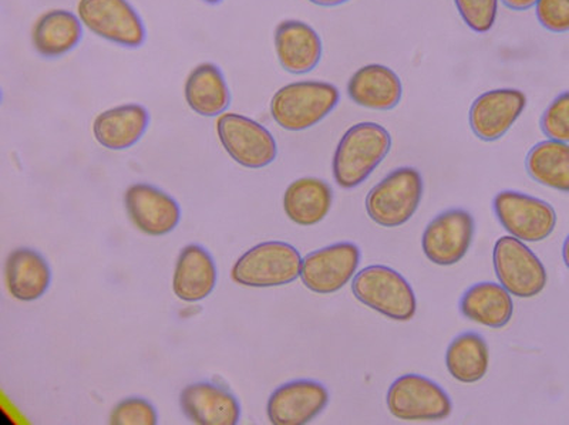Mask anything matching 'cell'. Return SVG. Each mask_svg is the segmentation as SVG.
Wrapping results in <instances>:
<instances>
[{"label":"cell","mask_w":569,"mask_h":425,"mask_svg":"<svg viewBox=\"0 0 569 425\" xmlns=\"http://www.w3.org/2000/svg\"><path fill=\"white\" fill-rule=\"evenodd\" d=\"M180 406L186 417L198 425H237L241 419L236 396L210 382L192 383L182 389Z\"/></svg>","instance_id":"cell-16"},{"label":"cell","mask_w":569,"mask_h":425,"mask_svg":"<svg viewBox=\"0 0 569 425\" xmlns=\"http://www.w3.org/2000/svg\"><path fill=\"white\" fill-rule=\"evenodd\" d=\"M391 149V135L378 123L352 125L340 139L333 156V176L340 189L363 184Z\"/></svg>","instance_id":"cell-1"},{"label":"cell","mask_w":569,"mask_h":425,"mask_svg":"<svg viewBox=\"0 0 569 425\" xmlns=\"http://www.w3.org/2000/svg\"><path fill=\"white\" fill-rule=\"evenodd\" d=\"M124 204L137 230L150 236L170 234L181 221L178 202L167 192L144 182L126 191Z\"/></svg>","instance_id":"cell-13"},{"label":"cell","mask_w":569,"mask_h":425,"mask_svg":"<svg viewBox=\"0 0 569 425\" xmlns=\"http://www.w3.org/2000/svg\"><path fill=\"white\" fill-rule=\"evenodd\" d=\"M218 272L210 252L200 245H188L176 263L172 291L181 301H204L216 290Z\"/></svg>","instance_id":"cell-19"},{"label":"cell","mask_w":569,"mask_h":425,"mask_svg":"<svg viewBox=\"0 0 569 425\" xmlns=\"http://www.w3.org/2000/svg\"><path fill=\"white\" fill-rule=\"evenodd\" d=\"M562 257H563V262H566V265L569 270V235H568L566 242H563Z\"/></svg>","instance_id":"cell-34"},{"label":"cell","mask_w":569,"mask_h":425,"mask_svg":"<svg viewBox=\"0 0 569 425\" xmlns=\"http://www.w3.org/2000/svg\"><path fill=\"white\" fill-rule=\"evenodd\" d=\"M309 2L318 4V7L332 8L347 3L349 0H309Z\"/></svg>","instance_id":"cell-33"},{"label":"cell","mask_w":569,"mask_h":425,"mask_svg":"<svg viewBox=\"0 0 569 425\" xmlns=\"http://www.w3.org/2000/svg\"><path fill=\"white\" fill-rule=\"evenodd\" d=\"M352 292L359 302L398 322H408L418 311L413 287L389 266L373 265L356 273Z\"/></svg>","instance_id":"cell-4"},{"label":"cell","mask_w":569,"mask_h":425,"mask_svg":"<svg viewBox=\"0 0 569 425\" xmlns=\"http://www.w3.org/2000/svg\"><path fill=\"white\" fill-rule=\"evenodd\" d=\"M78 12L90 32L111 43L133 49L146 42L144 23L127 0H80Z\"/></svg>","instance_id":"cell-9"},{"label":"cell","mask_w":569,"mask_h":425,"mask_svg":"<svg viewBox=\"0 0 569 425\" xmlns=\"http://www.w3.org/2000/svg\"><path fill=\"white\" fill-rule=\"evenodd\" d=\"M276 50L287 72L305 74L312 72L322 59V40L308 23L283 20L276 29Z\"/></svg>","instance_id":"cell-17"},{"label":"cell","mask_w":569,"mask_h":425,"mask_svg":"<svg viewBox=\"0 0 569 425\" xmlns=\"http://www.w3.org/2000/svg\"><path fill=\"white\" fill-rule=\"evenodd\" d=\"M423 196V179L418 170L403 166L391 171L366 199L370 220L385 227H398L418 211Z\"/></svg>","instance_id":"cell-5"},{"label":"cell","mask_w":569,"mask_h":425,"mask_svg":"<svg viewBox=\"0 0 569 425\" xmlns=\"http://www.w3.org/2000/svg\"><path fill=\"white\" fill-rule=\"evenodd\" d=\"M495 212L512 236L526 242L547 240L556 230L557 214L548 202L517 191L496 195Z\"/></svg>","instance_id":"cell-10"},{"label":"cell","mask_w":569,"mask_h":425,"mask_svg":"<svg viewBox=\"0 0 569 425\" xmlns=\"http://www.w3.org/2000/svg\"><path fill=\"white\" fill-rule=\"evenodd\" d=\"M348 94L362 108L388 111L400 103L403 85L399 75L388 65L368 64L350 78Z\"/></svg>","instance_id":"cell-21"},{"label":"cell","mask_w":569,"mask_h":425,"mask_svg":"<svg viewBox=\"0 0 569 425\" xmlns=\"http://www.w3.org/2000/svg\"><path fill=\"white\" fill-rule=\"evenodd\" d=\"M159 416L150 402L140 397H130L117 404L111 412L110 424L113 425H156Z\"/></svg>","instance_id":"cell-29"},{"label":"cell","mask_w":569,"mask_h":425,"mask_svg":"<svg viewBox=\"0 0 569 425\" xmlns=\"http://www.w3.org/2000/svg\"><path fill=\"white\" fill-rule=\"evenodd\" d=\"M510 295L511 293L505 286L497 283H476L461 297V313L482 326L505 327L515 313V303Z\"/></svg>","instance_id":"cell-24"},{"label":"cell","mask_w":569,"mask_h":425,"mask_svg":"<svg viewBox=\"0 0 569 425\" xmlns=\"http://www.w3.org/2000/svg\"><path fill=\"white\" fill-rule=\"evenodd\" d=\"M187 104L202 118H217L231 104L230 88L221 69L213 63L198 64L186 80Z\"/></svg>","instance_id":"cell-23"},{"label":"cell","mask_w":569,"mask_h":425,"mask_svg":"<svg viewBox=\"0 0 569 425\" xmlns=\"http://www.w3.org/2000/svg\"><path fill=\"white\" fill-rule=\"evenodd\" d=\"M150 124V114L140 104H124L96 118L93 134L104 149L123 151L139 143Z\"/></svg>","instance_id":"cell-20"},{"label":"cell","mask_w":569,"mask_h":425,"mask_svg":"<svg viewBox=\"0 0 569 425\" xmlns=\"http://www.w3.org/2000/svg\"><path fill=\"white\" fill-rule=\"evenodd\" d=\"M475 236V220L465 210L441 212L427 225L421 246L427 260L440 266L460 262L469 252Z\"/></svg>","instance_id":"cell-12"},{"label":"cell","mask_w":569,"mask_h":425,"mask_svg":"<svg viewBox=\"0 0 569 425\" xmlns=\"http://www.w3.org/2000/svg\"><path fill=\"white\" fill-rule=\"evenodd\" d=\"M4 281L10 296L20 302H34L49 291L52 271L40 252L18 247L4 263Z\"/></svg>","instance_id":"cell-18"},{"label":"cell","mask_w":569,"mask_h":425,"mask_svg":"<svg viewBox=\"0 0 569 425\" xmlns=\"http://www.w3.org/2000/svg\"><path fill=\"white\" fill-rule=\"evenodd\" d=\"M537 19L552 33L569 32V0H538Z\"/></svg>","instance_id":"cell-31"},{"label":"cell","mask_w":569,"mask_h":425,"mask_svg":"<svg viewBox=\"0 0 569 425\" xmlns=\"http://www.w3.org/2000/svg\"><path fill=\"white\" fill-rule=\"evenodd\" d=\"M527 105L526 94L517 89L486 91L475 100L469 114L472 133L482 141L500 140Z\"/></svg>","instance_id":"cell-14"},{"label":"cell","mask_w":569,"mask_h":425,"mask_svg":"<svg viewBox=\"0 0 569 425\" xmlns=\"http://www.w3.org/2000/svg\"><path fill=\"white\" fill-rule=\"evenodd\" d=\"M495 270L498 281L511 295L528 298L540 295L547 286V271L540 257L516 236L496 242Z\"/></svg>","instance_id":"cell-8"},{"label":"cell","mask_w":569,"mask_h":425,"mask_svg":"<svg viewBox=\"0 0 569 425\" xmlns=\"http://www.w3.org/2000/svg\"><path fill=\"white\" fill-rule=\"evenodd\" d=\"M360 250L352 242H339L303 257L301 280L319 295L342 290L358 272Z\"/></svg>","instance_id":"cell-11"},{"label":"cell","mask_w":569,"mask_h":425,"mask_svg":"<svg viewBox=\"0 0 569 425\" xmlns=\"http://www.w3.org/2000/svg\"><path fill=\"white\" fill-rule=\"evenodd\" d=\"M217 133L228 155L246 169H263L277 160L278 145L271 131L246 115L222 114Z\"/></svg>","instance_id":"cell-6"},{"label":"cell","mask_w":569,"mask_h":425,"mask_svg":"<svg viewBox=\"0 0 569 425\" xmlns=\"http://www.w3.org/2000/svg\"><path fill=\"white\" fill-rule=\"evenodd\" d=\"M526 166L532 180L550 189L569 192V145L547 140L533 145Z\"/></svg>","instance_id":"cell-27"},{"label":"cell","mask_w":569,"mask_h":425,"mask_svg":"<svg viewBox=\"0 0 569 425\" xmlns=\"http://www.w3.org/2000/svg\"><path fill=\"white\" fill-rule=\"evenodd\" d=\"M455 3L461 19L476 33L490 32L495 27L498 0H455Z\"/></svg>","instance_id":"cell-28"},{"label":"cell","mask_w":569,"mask_h":425,"mask_svg":"<svg viewBox=\"0 0 569 425\" xmlns=\"http://www.w3.org/2000/svg\"><path fill=\"white\" fill-rule=\"evenodd\" d=\"M388 407L406 422H436L450 416L453 404L439 384L420 374H405L391 384Z\"/></svg>","instance_id":"cell-7"},{"label":"cell","mask_w":569,"mask_h":425,"mask_svg":"<svg viewBox=\"0 0 569 425\" xmlns=\"http://www.w3.org/2000/svg\"><path fill=\"white\" fill-rule=\"evenodd\" d=\"M302 256L281 241L262 242L247 251L232 267V281L247 287L289 285L301 276Z\"/></svg>","instance_id":"cell-3"},{"label":"cell","mask_w":569,"mask_h":425,"mask_svg":"<svg viewBox=\"0 0 569 425\" xmlns=\"http://www.w3.org/2000/svg\"><path fill=\"white\" fill-rule=\"evenodd\" d=\"M204 2L210 3V4H217V3L222 2V0H204Z\"/></svg>","instance_id":"cell-35"},{"label":"cell","mask_w":569,"mask_h":425,"mask_svg":"<svg viewBox=\"0 0 569 425\" xmlns=\"http://www.w3.org/2000/svg\"><path fill=\"white\" fill-rule=\"evenodd\" d=\"M333 192L319 179H301L284 191V214L301 226H312L325 220L332 209Z\"/></svg>","instance_id":"cell-25"},{"label":"cell","mask_w":569,"mask_h":425,"mask_svg":"<svg viewBox=\"0 0 569 425\" xmlns=\"http://www.w3.org/2000/svg\"><path fill=\"white\" fill-rule=\"evenodd\" d=\"M489 344L479 333H462L447 348V371L460 383L480 382L489 371Z\"/></svg>","instance_id":"cell-26"},{"label":"cell","mask_w":569,"mask_h":425,"mask_svg":"<svg viewBox=\"0 0 569 425\" xmlns=\"http://www.w3.org/2000/svg\"><path fill=\"white\" fill-rule=\"evenodd\" d=\"M538 0H502L507 8L512 10H528L536 7Z\"/></svg>","instance_id":"cell-32"},{"label":"cell","mask_w":569,"mask_h":425,"mask_svg":"<svg viewBox=\"0 0 569 425\" xmlns=\"http://www.w3.org/2000/svg\"><path fill=\"white\" fill-rule=\"evenodd\" d=\"M340 100L337 85L319 80H303L283 85L271 101L272 119L288 131L313 128L328 118Z\"/></svg>","instance_id":"cell-2"},{"label":"cell","mask_w":569,"mask_h":425,"mask_svg":"<svg viewBox=\"0 0 569 425\" xmlns=\"http://www.w3.org/2000/svg\"><path fill=\"white\" fill-rule=\"evenodd\" d=\"M328 388L313 381H293L278 387L268 399L269 422L276 425H303L327 408Z\"/></svg>","instance_id":"cell-15"},{"label":"cell","mask_w":569,"mask_h":425,"mask_svg":"<svg viewBox=\"0 0 569 425\" xmlns=\"http://www.w3.org/2000/svg\"><path fill=\"white\" fill-rule=\"evenodd\" d=\"M541 130L550 140L569 143V91H563L553 99L543 111Z\"/></svg>","instance_id":"cell-30"},{"label":"cell","mask_w":569,"mask_h":425,"mask_svg":"<svg viewBox=\"0 0 569 425\" xmlns=\"http://www.w3.org/2000/svg\"><path fill=\"white\" fill-rule=\"evenodd\" d=\"M83 22L69 10H49L36 20L32 40L36 52L56 59L68 54L83 38Z\"/></svg>","instance_id":"cell-22"}]
</instances>
